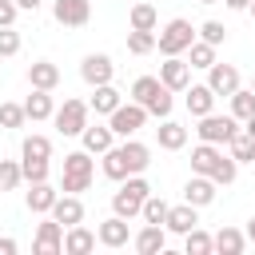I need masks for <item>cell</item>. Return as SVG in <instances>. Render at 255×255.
Here are the masks:
<instances>
[{
	"mask_svg": "<svg viewBox=\"0 0 255 255\" xmlns=\"http://www.w3.org/2000/svg\"><path fill=\"white\" fill-rule=\"evenodd\" d=\"M104 163V175L108 179H116V183H124L128 175H143L147 167H151V147L147 143H139L135 135H128L124 143H116V147H108L104 155H100Z\"/></svg>",
	"mask_w": 255,
	"mask_h": 255,
	"instance_id": "6da1fadb",
	"label": "cell"
},
{
	"mask_svg": "<svg viewBox=\"0 0 255 255\" xmlns=\"http://www.w3.org/2000/svg\"><path fill=\"white\" fill-rule=\"evenodd\" d=\"M92 179H96V159H92V151H68L64 155V175H60V191H72V195H80V191H88L92 187Z\"/></svg>",
	"mask_w": 255,
	"mask_h": 255,
	"instance_id": "7a4b0ae2",
	"label": "cell"
},
{
	"mask_svg": "<svg viewBox=\"0 0 255 255\" xmlns=\"http://www.w3.org/2000/svg\"><path fill=\"white\" fill-rule=\"evenodd\" d=\"M151 195V183L143 179V175H128L124 183H120V191L112 195V211L116 215H124V219H135L139 211H143V199Z\"/></svg>",
	"mask_w": 255,
	"mask_h": 255,
	"instance_id": "3957f363",
	"label": "cell"
},
{
	"mask_svg": "<svg viewBox=\"0 0 255 255\" xmlns=\"http://www.w3.org/2000/svg\"><path fill=\"white\" fill-rule=\"evenodd\" d=\"M195 28H191V20H183V16H175V20H167L159 32H155V48L163 52V56H183L191 44H195Z\"/></svg>",
	"mask_w": 255,
	"mask_h": 255,
	"instance_id": "277c9868",
	"label": "cell"
},
{
	"mask_svg": "<svg viewBox=\"0 0 255 255\" xmlns=\"http://www.w3.org/2000/svg\"><path fill=\"white\" fill-rule=\"evenodd\" d=\"M88 112H92V104H84V100H64V104L56 108L52 124H56L60 135H80V131L88 128Z\"/></svg>",
	"mask_w": 255,
	"mask_h": 255,
	"instance_id": "5b68a950",
	"label": "cell"
},
{
	"mask_svg": "<svg viewBox=\"0 0 255 255\" xmlns=\"http://www.w3.org/2000/svg\"><path fill=\"white\" fill-rule=\"evenodd\" d=\"M108 124H112L116 139H128V135H135V131L147 124V108L135 104V100H128V104H120V108L108 116Z\"/></svg>",
	"mask_w": 255,
	"mask_h": 255,
	"instance_id": "8992f818",
	"label": "cell"
},
{
	"mask_svg": "<svg viewBox=\"0 0 255 255\" xmlns=\"http://www.w3.org/2000/svg\"><path fill=\"white\" fill-rule=\"evenodd\" d=\"M235 131H239V120L235 116H215V112L199 116V128H195V135L203 143H231Z\"/></svg>",
	"mask_w": 255,
	"mask_h": 255,
	"instance_id": "52a82bcc",
	"label": "cell"
},
{
	"mask_svg": "<svg viewBox=\"0 0 255 255\" xmlns=\"http://www.w3.org/2000/svg\"><path fill=\"white\" fill-rule=\"evenodd\" d=\"M112 76H116V64H112V56H108V52H88V56L80 60V80H84L88 88L112 84Z\"/></svg>",
	"mask_w": 255,
	"mask_h": 255,
	"instance_id": "ba28073f",
	"label": "cell"
},
{
	"mask_svg": "<svg viewBox=\"0 0 255 255\" xmlns=\"http://www.w3.org/2000/svg\"><path fill=\"white\" fill-rule=\"evenodd\" d=\"M32 251H36V255H60V251H64V223L48 215V219H44V223L36 227Z\"/></svg>",
	"mask_w": 255,
	"mask_h": 255,
	"instance_id": "9c48e42d",
	"label": "cell"
},
{
	"mask_svg": "<svg viewBox=\"0 0 255 255\" xmlns=\"http://www.w3.org/2000/svg\"><path fill=\"white\" fill-rule=\"evenodd\" d=\"M159 80H163V88H171V92H187V88H191V64H187L183 56H163Z\"/></svg>",
	"mask_w": 255,
	"mask_h": 255,
	"instance_id": "30bf717a",
	"label": "cell"
},
{
	"mask_svg": "<svg viewBox=\"0 0 255 255\" xmlns=\"http://www.w3.org/2000/svg\"><path fill=\"white\" fill-rule=\"evenodd\" d=\"M52 16L64 28H84L92 20V0H56L52 4Z\"/></svg>",
	"mask_w": 255,
	"mask_h": 255,
	"instance_id": "8fae6325",
	"label": "cell"
},
{
	"mask_svg": "<svg viewBox=\"0 0 255 255\" xmlns=\"http://www.w3.org/2000/svg\"><path fill=\"white\" fill-rule=\"evenodd\" d=\"M207 88L215 92V96H231V92H239L243 88V80H239V68L235 64H211L207 68Z\"/></svg>",
	"mask_w": 255,
	"mask_h": 255,
	"instance_id": "7c38bea8",
	"label": "cell"
},
{
	"mask_svg": "<svg viewBox=\"0 0 255 255\" xmlns=\"http://www.w3.org/2000/svg\"><path fill=\"white\" fill-rule=\"evenodd\" d=\"M131 247H135L139 255H159V251L167 247V227H163V223H143V227L131 235Z\"/></svg>",
	"mask_w": 255,
	"mask_h": 255,
	"instance_id": "4fadbf2b",
	"label": "cell"
},
{
	"mask_svg": "<svg viewBox=\"0 0 255 255\" xmlns=\"http://www.w3.org/2000/svg\"><path fill=\"white\" fill-rule=\"evenodd\" d=\"M80 147L92 151V155H104L108 147H116V131H112V124H88V128L80 131Z\"/></svg>",
	"mask_w": 255,
	"mask_h": 255,
	"instance_id": "5bb4252c",
	"label": "cell"
},
{
	"mask_svg": "<svg viewBox=\"0 0 255 255\" xmlns=\"http://www.w3.org/2000/svg\"><path fill=\"white\" fill-rule=\"evenodd\" d=\"M96 235H100V243H104V247H112V251H116V247H128L131 227H128V219H124V215H116V211H112V215L96 227Z\"/></svg>",
	"mask_w": 255,
	"mask_h": 255,
	"instance_id": "9a60e30c",
	"label": "cell"
},
{
	"mask_svg": "<svg viewBox=\"0 0 255 255\" xmlns=\"http://www.w3.org/2000/svg\"><path fill=\"white\" fill-rule=\"evenodd\" d=\"M215 179L211 175H199V171H191V179L183 183V199L187 203H195V207H207V203H215Z\"/></svg>",
	"mask_w": 255,
	"mask_h": 255,
	"instance_id": "2e32d148",
	"label": "cell"
},
{
	"mask_svg": "<svg viewBox=\"0 0 255 255\" xmlns=\"http://www.w3.org/2000/svg\"><path fill=\"white\" fill-rule=\"evenodd\" d=\"M96 243H100V235L92 227H84V223L64 227V251L68 255H88V251H96Z\"/></svg>",
	"mask_w": 255,
	"mask_h": 255,
	"instance_id": "e0dca14e",
	"label": "cell"
},
{
	"mask_svg": "<svg viewBox=\"0 0 255 255\" xmlns=\"http://www.w3.org/2000/svg\"><path fill=\"white\" fill-rule=\"evenodd\" d=\"M163 227H167L171 235H187L191 227H199V207L183 199L179 207H171V211H167V223H163Z\"/></svg>",
	"mask_w": 255,
	"mask_h": 255,
	"instance_id": "ac0fdd59",
	"label": "cell"
},
{
	"mask_svg": "<svg viewBox=\"0 0 255 255\" xmlns=\"http://www.w3.org/2000/svg\"><path fill=\"white\" fill-rule=\"evenodd\" d=\"M215 100H219V96H215L207 84H191V88L183 92V104H187V112H191L195 120L207 116V112H215Z\"/></svg>",
	"mask_w": 255,
	"mask_h": 255,
	"instance_id": "d6986e66",
	"label": "cell"
},
{
	"mask_svg": "<svg viewBox=\"0 0 255 255\" xmlns=\"http://www.w3.org/2000/svg\"><path fill=\"white\" fill-rule=\"evenodd\" d=\"M24 112H28V120H32V124H44V120H52V116H56V100H52V92H44V88H32V96L24 100Z\"/></svg>",
	"mask_w": 255,
	"mask_h": 255,
	"instance_id": "ffe728a7",
	"label": "cell"
},
{
	"mask_svg": "<svg viewBox=\"0 0 255 255\" xmlns=\"http://www.w3.org/2000/svg\"><path fill=\"white\" fill-rule=\"evenodd\" d=\"M155 143H159L163 151H179V147H187V128L167 116V120H159V128H155Z\"/></svg>",
	"mask_w": 255,
	"mask_h": 255,
	"instance_id": "44dd1931",
	"label": "cell"
},
{
	"mask_svg": "<svg viewBox=\"0 0 255 255\" xmlns=\"http://www.w3.org/2000/svg\"><path fill=\"white\" fill-rule=\"evenodd\" d=\"M32 191H28V211L32 215H52V207H56V199H60V191L44 179V183H28Z\"/></svg>",
	"mask_w": 255,
	"mask_h": 255,
	"instance_id": "7402d4cb",
	"label": "cell"
},
{
	"mask_svg": "<svg viewBox=\"0 0 255 255\" xmlns=\"http://www.w3.org/2000/svg\"><path fill=\"white\" fill-rule=\"evenodd\" d=\"M28 84H32V88H44V92H56L60 68H56L52 60H32V64H28Z\"/></svg>",
	"mask_w": 255,
	"mask_h": 255,
	"instance_id": "603a6c76",
	"label": "cell"
},
{
	"mask_svg": "<svg viewBox=\"0 0 255 255\" xmlns=\"http://www.w3.org/2000/svg\"><path fill=\"white\" fill-rule=\"evenodd\" d=\"M219 159H223V147H219V143H203V139H199V143L191 147V171H199V175H211Z\"/></svg>",
	"mask_w": 255,
	"mask_h": 255,
	"instance_id": "cb8c5ba5",
	"label": "cell"
},
{
	"mask_svg": "<svg viewBox=\"0 0 255 255\" xmlns=\"http://www.w3.org/2000/svg\"><path fill=\"white\" fill-rule=\"evenodd\" d=\"M52 219H60L64 227H76V223H84V203H80V195L64 191V195L56 199V207H52Z\"/></svg>",
	"mask_w": 255,
	"mask_h": 255,
	"instance_id": "d4e9b609",
	"label": "cell"
},
{
	"mask_svg": "<svg viewBox=\"0 0 255 255\" xmlns=\"http://www.w3.org/2000/svg\"><path fill=\"white\" fill-rule=\"evenodd\" d=\"M247 243H251V239H247V231H239V227H219V231H215V251H219V255H243Z\"/></svg>",
	"mask_w": 255,
	"mask_h": 255,
	"instance_id": "484cf974",
	"label": "cell"
},
{
	"mask_svg": "<svg viewBox=\"0 0 255 255\" xmlns=\"http://www.w3.org/2000/svg\"><path fill=\"white\" fill-rule=\"evenodd\" d=\"M128 28H139V32H155V28H159V12H155V4H147V0L131 4V12H128Z\"/></svg>",
	"mask_w": 255,
	"mask_h": 255,
	"instance_id": "4316f807",
	"label": "cell"
},
{
	"mask_svg": "<svg viewBox=\"0 0 255 255\" xmlns=\"http://www.w3.org/2000/svg\"><path fill=\"white\" fill-rule=\"evenodd\" d=\"M88 104H92L96 116H112V112L124 104V96H120L112 84H100V88H92V100H88Z\"/></svg>",
	"mask_w": 255,
	"mask_h": 255,
	"instance_id": "83f0119b",
	"label": "cell"
},
{
	"mask_svg": "<svg viewBox=\"0 0 255 255\" xmlns=\"http://www.w3.org/2000/svg\"><path fill=\"white\" fill-rule=\"evenodd\" d=\"M20 155H24V159H52V139L40 135V131H32V135H24Z\"/></svg>",
	"mask_w": 255,
	"mask_h": 255,
	"instance_id": "f1b7e54d",
	"label": "cell"
},
{
	"mask_svg": "<svg viewBox=\"0 0 255 255\" xmlns=\"http://www.w3.org/2000/svg\"><path fill=\"white\" fill-rule=\"evenodd\" d=\"M183 251H187V255H211V251H215V235H207L203 227H191V231L183 235Z\"/></svg>",
	"mask_w": 255,
	"mask_h": 255,
	"instance_id": "f546056e",
	"label": "cell"
},
{
	"mask_svg": "<svg viewBox=\"0 0 255 255\" xmlns=\"http://www.w3.org/2000/svg\"><path fill=\"white\" fill-rule=\"evenodd\" d=\"M227 100H231V116H235L239 124H247V120L255 116V92H251V88H239V92H231Z\"/></svg>",
	"mask_w": 255,
	"mask_h": 255,
	"instance_id": "4dcf8cb0",
	"label": "cell"
},
{
	"mask_svg": "<svg viewBox=\"0 0 255 255\" xmlns=\"http://www.w3.org/2000/svg\"><path fill=\"white\" fill-rule=\"evenodd\" d=\"M227 151L235 155V163H255V135H247L243 128L231 135V143H227Z\"/></svg>",
	"mask_w": 255,
	"mask_h": 255,
	"instance_id": "1f68e13d",
	"label": "cell"
},
{
	"mask_svg": "<svg viewBox=\"0 0 255 255\" xmlns=\"http://www.w3.org/2000/svg\"><path fill=\"white\" fill-rule=\"evenodd\" d=\"M187 64H191V68H199V72H207V68L215 64V44H207V40H199V36H195V44L187 48Z\"/></svg>",
	"mask_w": 255,
	"mask_h": 255,
	"instance_id": "d6a6232c",
	"label": "cell"
},
{
	"mask_svg": "<svg viewBox=\"0 0 255 255\" xmlns=\"http://www.w3.org/2000/svg\"><path fill=\"white\" fill-rule=\"evenodd\" d=\"M159 88H163V80H159V76H139V80L131 84V100L147 108V104L155 100V92H159Z\"/></svg>",
	"mask_w": 255,
	"mask_h": 255,
	"instance_id": "836d02e7",
	"label": "cell"
},
{
	"mask_svg": "<svg viewBox=\"0 0 255 255\" xmlns=\"http://www.w3.org/2000/svg\"><path fill=\"white\" fill-rule=\"evenodd\" d=\"M167 211H171V203L151 191V195L143 199V211H139V215H143V223H167Z\"/></svg>",
	"mask_w": 255,
	"mask_h": 255,
	"instance_id": "e575fe53",
	"label": "cell"
},
{
	"mask_svg": "<svg viewBox=\"0 0 255 255\" xmlns=\"http://www.w3.org/2000/svg\"><path fill=\"white\" fill-rule=\"evenodd\" d=\"M128 52H131V56H147V52H155V32L128 28Z\"/></svg>",
	"mask_w": 255,
	"mask_h": 255,
	"instance_id": "d590c367",
	"label": "cell"
},
{
	"mask_svg": "<svg viewBox=\"0 0 255 255\" xmlns=\"http://www.w3.org/2000/svg\"><path fill=\"white\" fill-rule=\"evenodd\" d=\"M28 124V112H24V104H0V128H8V131H16V128H24Z\"/></svg>",
	"mask_w": 255,
	"mask_h": 255,
	"instance_id": "8d00e7d4",
	"label": "cell"
},
{
	"mask_svg": "<svg viewBox=\"0 0 255 255\" xmlns=\"http://www.w3.org/2000/svg\"><path fill=\"white\" fill-rule=\"evenodd\" d=\"M20 183H24L20 159H0V191H16Z\"/></svg>",
	"mask_w": 255,
	"mask_h": 255,
	"instance_id": "74e56055",
	"label": "cell"
},
{
	"mask_svg": "<svg viewBox=\"0 0 255 255\" xmlns=\"http://www.w3.org/2000/svg\"><path fill=\"white\" fill-rule=\"evenodd\" d=\"M20 171H24V183H44L48 171H52V163L48 159H24L20 155Z\"/></svg>",
	"mask_w": 255,
	"mask_h": 255,
	"instance_id": "f35d334b",
	"label": "cell"
},
{
	"mask_svg": "<svg viewBox=\"0 0 255 255\" xmlns=\"http://www.w3.org/2000/svg\"><path fill=\"white\" fill-rule=\"evenodd\" d=\"M171 96H175L171 88H159V92H155V100L147 104V116H155V120H167V116H171V108H175V100H171Z\"/></svg>",
	"mask_w": 255,
	"mask_h": 255,
	"instance_id": "ab89813d",
	"label": "cell"
},
{
	"mask_svg": "<svg viewBox=\"0 0 255 255\" xmlns=\"http://www.w3.org/2000/svg\"><path fill=\"white\" fill-rule=\"evenodd\" d=\"M235 175H239V163H235V155L227 151L219 163H215V171H211V179L219 183V187H227V183H235Z\"/></svg>",
	"mask_w": 255,
	"mask_h": 255,
	"instance_id": "60d3db41",
	"label": "cell"
},
{
	"mask_svg": "<svg viewBox=\"0 0 255 255\" xmlns=\"http://www.w3.org/2000/svg\"><path fill=\"white\" fill-rule=\"evenodd\" d=\"M195 32H199V40H207V44H215V48H219V44L227 40V28H223L219 20H203V24L195 28Z\"/></svg>",
	"mask_w": 255,
	"mask_h": 255,
	"instance_id": "b9f144b4",
	"label": "cell"
},
{
	"mask_svg": "<svg viewBox=\"0 0 255 255\" xmlns=\"http://www.w3.org/2000/svg\"><path fill=\"white\" fill-rule=\"evenodd\" d=\"M20 44H24V40H20V32H16V28H0V56H4V60H8V56H16V52H20Z\"/></svg>",
	"mask_w": 255,
	"mask_h": 255,
	"instance_id": "7bdbcfd3",
	"label": "cell"
},
{
	"mask_svg": "<svg viewBox=\"0 0 255 255\" xmlns=\"http://www.w3.org/2000/svg\"><path fill=\"white\" fill-rule=\"evenodd\" d=\"M16 12H20L16 0H0V28H12L16 24Z\"/></svg>",
	"mask_w": 255,
	"mask_h": 255,
	"instance_id": "ee69618b",
	"label": "cell"
},
{
	"mask_svg": "<svg viewBox=\"0 0 255 255\" xmlns=\"http://www.w3.org/2000/svg\"><path fill=\"white\" fill-rule=\"evenodd\" d=\"M16 251H20L16 239H0V255H16Z\"/></svg>",
	"mask_w": 255,
	"mask_h": 255,
	"instance_id": "f6af8a7d",
	"label": "cell"
},
{
	"mask_svg": "<svg viewBox=\"0 0 255 255\" xmlns=\"http://www.w3.org/2000/svg\"><path fill=\"white\" fill-rule=\"evenodd\" d=\"M40 4H44V0H16V8H20V12H36Z\"/></svg>",
	"mask_w": 255,
	"mask_h": 255,
	"instance_id": "bcb514c9",
	"label": "cell"
},
{
	"mask_svg": "<svg viewBox=\"0 0 255 255\" xmlns=\"http://www.w3.org/2000/svg\"><path fill=\"white\" fill-rule=\"evenodd\" d=\"M223 4H227L231 12H247V4H251V0H223Z\"/></svg>",
	"mask_w": 255,
	"mask_h": 255,
	"instance_id": "7dc6e473",
	"label": "cell"
},
{
	"mask_svg": "<svg viewBox=\"0 0 255 255\" xmlns=\"http://www.w3.org/2000/svg\"><path fill=\"white\" fill-rule=\"evenodd\" d=\"M243 131H247V135H255V116H251V120L243 124Z\"/></svg>",
	"mask_w": 255,
	"mask_h": 255,
	"instance_id": "c3c4849f",
	"label": "cell"
},
{
	"mask_svg": "<svg viewBox=\"0 0 255 255\" xmlns=\"http://www.w3.org/2000/svg\"><path fill=\"white\" fill-rule=\"evenodd\" d=\"M247 239H251V243H255V219H251V223H247Z\"/></svg>",
	"mask_w": 255,
	"mask_h": 255,
	"instance_id": "681fc988",
	"label": "cell"
},
{
	"mask_svg": "<svg viewBox=\"0 0 255 255\" xmlns=\"http://www.w3.org/2000/svg\"><path fill=\"white\" fill-rule=\"evenodd\" d=\"M247 16H251V20H255V0H251V4H247Z\"/></svg>",
	"mask_w": 255,
	"mask_h": 255,
	"instance_id": "f907efd6",
	"label": "cell"
},
{
	"mask_svg": "<svg viewBox=\"0 0 255 255\" xmlns=\"http://www.w3.org/2000/svg\"><path fill=\"white\" fill-rule=\"evenodd\" d=\"M199 4H219V0H199Z\"/></svg>",
	"mask_w": 255,
	"mask_h": 255,
	"instance_id": "816d5d0a",
	"label": "cell"
},
{
	"mask_svg": "<svg viewBox=\"0 0 255 255\" xmlns=\"http://www.w3.org/2000/svg\"><path fill=\"white\" fill-rule=\"evenodd\" d=\"M251 92H255V76H251Z\"/></svg>",
	"mask_w": 255,
	"mask_h": 255,
	"instance_id": "f5cc1de1",
	"label": "cell"
}]
</instances>
